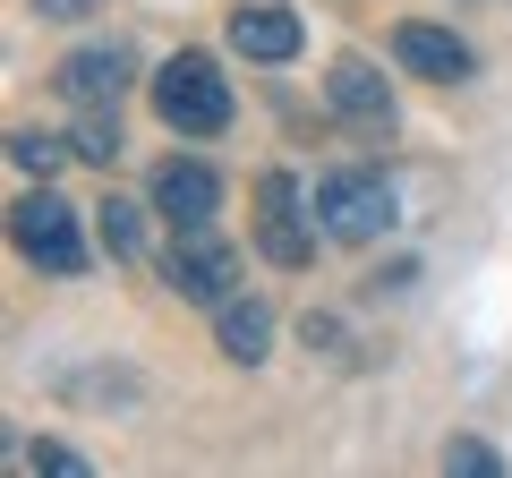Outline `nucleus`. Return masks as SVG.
<instances>
[{
  "instance_id": "1",
  "label": "nucleus",
  "mask_w": 512,
  "mask_h": 478,
  "mask_svg": "<svg viewBox=\"0 0 512 478\" xmlns=\"http://www.w3.org/2000/svg\"><path fill=\"white\" fill-rule=\"evenodd\" d=\"M154 120L171 137H222L231 129V86H222L214 52H171L154 69Z\"/></svg>"
},
{
  "instance_id": "2",
  "label": "nucleus",
  "mask_w": 512,
  "mask_h": 478,
  "mask_svg": "<svg viewBox=\"0 0 512 478\" xmlns=\"http://www.w3.org/2000/svg\"><path fill=\"white\" fill-rule=\"evenodd\" d=\"M9 248H18L35 274H86V214L35 180L18 205H9Z\"/></svg>"
},
{
  "instance_id": "3",
  "label": "nucleus",
  "mask_w": 512,
  "mask_h": 478,
  "mask_svg": "<svg viewBox=\"0 0 512 478\" xmlns=\"http://www.w3.org/2000/svg\"><path fill=\"white\" fill-rule=\"evenodd\" d=\"M163 291L188 299V308H222L239 291V248L214 231V222H180L163 248Z\"/></svg>"
},
{
  "instance_id": "4",
  "label": "nucleus",
  "mask_w": 512,
  "mask_h": 478,
  "mask_svg": "<svg viewBox=\"0 0 512 478\" xmlns=\"http://www.w3.org/2000/svg\"><path fill=\"white\" fill-rule=\"evenodd\" d=\"M256 257L274 274H308L316 265V231H308V188L291 171H265L256 180Z\"/></svg>"
},
{
  "instance_id": "5",
  "label": "nucleus",
  "mask_w": 512,
  "mask_h": 478,
  "mask_svg": "<svg viewBox=\"0 0 512 478\" xmlns=\"http://www.w3.org/2000/svg\"><path fill=\"white\" fill-rule=\"evenodd\" d=\"M316 222H325V239H342V248H367V239L393 231V188L376 180V171L342 163L316 180Z\"/></svg>"
},
{
  "instance_id": "6",
  "label": "nucleus",
  "mask_w": 512,
  "mask_h": 478,
  "mask_svg": "<svg viewBox=\"0 0 512 478\" xmlns=\"http://www.w3.org/2000/svg\"><path fill=\"white\" fill-rule=\"evenodd\" d=\"M222 43H231L239 60H256V69H282V60H299L308 26H299V9H282V0H239L231 18H222Z\"/></svg>"
},
{
  "instance_id": "7",
  "label": "nucleus",
  "mask_w": 512,
  "mask_h": 478,
  "mask_svg": "<svg viewBox=\"0 0 512 478\" xmlns=\"http://www.w3.org/2000/svg\"><path fill=\"white\" fill-rule=\"evenodd\" d=\"M325 103H333V120H350L359 137H384L393 129V86H384V69L367 52H342L325 69Z\"/></svg>"
},
{
  "instance_id": "8",
  "label": "nucleus",
  "mask_w": 512,
  "mask_h": 478,
  "mask_svg": "<svg viewBox=\"0 0 512 478\" xmlns=\"http://www.w3.org/2000/svg\"><path fill=\"white\" fill-rule=\"evenodd\" d=\"M146 197H154V214H163L171 231H180V222H214L222 214V171L197 163V154H163L154 180H146Z\"/></svg>"
},
{
  "instance_id": "9",
  "label": "nucleus",
  "mask_w": 512,
  "mask_h": 478,
  "mask_svg": "<svg viewBox=\"0 0 512 478\" xmlns=\"http://www.w3.org/2000/svg\"><path fill=\"white\" fill-rule=\"evenodd\" d=\"M393 60H402L410 77H427V86H461V77L478 69V52L453 35V26H436V18H402L393 26Z\"/></svg>"
},
{
  "instance_id": "10",
  "label": "nucleus",
  "mask_w": 512,
  "mask_h": 478,
  "mask_svg": "<svg viewBox=\"0 0 512 478\" xmlns=\"http://www.w3.org/2000/svg\"><path fill=\"white\" fill-rule=\"evenodd\" d=\"M52 86L69 94V103H120L128 94V43H77V52H60V69H52Z\"/></svg>"
},
{
  "instance_id": "11",
  "label": "nucleus",
  "mask_w": 512,
  "mask_h": 478,
  "mask_svg": "<svg viewBox=\"0 0 512 478\" xmlns=\"http://www.w3.org/2000/svg\"><path fill=\"white\" fill-rule=\"evenodd\" d=\"M214 350L231 359V368H265V350H274V308L256 291H231L214 308Z\"/></svg>"
},
{
  "instance_id": "12",
  "label": "nucleus",
  "mask_w": 512,
  "mask_h": 478,
  "mask_svg": "<svg viewBox=\"0 0 512 478\" xmlns=\"http://www.w3.org/2000/svg\"><path fill=\"white\" fill-rule=\"evenodd\" d=\"M60 393H69L77 410H137V402H146V376L120 368V359H103V368H69Z\"/></svg>"
},
{
  "instance_id": "13",
  "label": "nucleus",
  "mask_w": 512,
  "mask_h": 478,
  "mask_svg": "<svg viewBox=\"0 0 512 478\" xmlns=\"http://www.w3.org/2000/svg\"><path fill=\"white\" fill-rule=\"evenodd\" d=\"M146 214H154V197H146V205H137V197H103V205H94L103 257H120V265H137V257H146Z\"/></svg>"
},
{
  "instance_id": "14",
  "label": "nucleus",
  "mask_w": 512,
  "mask_h": 478,
  "mask_svg": "<svg viewBox=\"0 0 512 478\" xmlns=\"http://www.w3.org/2000/svg\"><path fill=\"white\" fill-rule=\"evenodd\" d=\"M69 146H77V163H94V171H111V163H120V120H111V103H77Z\"/></svg>"
},
{
  "instance_id": "15",
  "label": "nucleus",
  "mask_w": 512,
  "mask_h": 478,
  "mask_svg": "<svg viewBox=\"0 0 512 478\" xmlns=\"http://www.w3.org/2000/svg\"><path fill=\"white\" fill-rule=\"evenodd\" d=\"M69 154H77V146H60L52 129H9V163H18L26 180H52V171L69 163Z\"/></svg>"
},
{
  "instance_id": "16",
  "label": "nucleus",
  "mask_w": 512,
  "mask_h": 478,
  "mask_svg": "<svg viewBox=\"0 0 512 478\" xmlns=\"http://www.w3.org/2000/svg\"><path fill=\"white\" fill-rule=\"evenodd\" d=\"M444 470H453V478H495V470H504V453L478 444V436H453V444H444Z\"/></svg>"
},
{
  "instance_id": "17",
  "label": "nucleus",
  "mask_w": 512,
  "mask_h": 478,
  "mask_svg": "<svg viewBox=\"0 0 512 478\" xmlns=\"http://www.w3.org/2000/svg\"><path fill=\"white\" fill-rule=\"evenodd\" d=\"M35 470L43 478H94V461L77 453V444H35Z\"/></svg>"
},
{
  "instance_id": "18",
  "label": "nucleus",
  "mask_w": 512,
  "mask_h": 478,
  "mask_svg": "<svg viewBox=\"0 0 512 478\" xmlns=\"http://www.w3.org/2000/svg\"><path fill=\"white\" fill-rule=\"evenodd\" d=\"M35 18H52V26H77V18H103V0H35Z\"/></svg>"
}]
</instances>
